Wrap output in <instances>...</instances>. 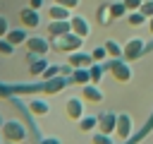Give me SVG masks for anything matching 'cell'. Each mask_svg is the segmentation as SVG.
I'll return each instance as SVG.
<instances>
[{"label":"cell","instance_id":"obj_23","mask_svg":"<svg viewBox=\"0 0 153 144\" xmlns=\"http://www.w3.org/2000/svg\"><path fill=\"white\" fill-rule=\"evenodd\" d=\"M88 72H91V82H93V84H100V79H103V74H105V65H103V62H93V65L88 67Z\"/></svg>","mask_w":153,"mask_h":144},{"label":"cell","instance_id":"obj_17","mask_svg":"<svg viewBox=\"0 0 153 144\" xmlns=\"http://www.w3.org/2000/svg\"><path fill=\"white\" fill-rule=\"evenodd\" d=\"M69 79H72L74 84L84 86V84H88V82H91V72H88V67H74V70H72V74H69Z\"/></svg>","mask_w":153,"mask_h":144},{"label":"cell","instance_id":"obj_6","mask_svg":"<svg viewBox=\"0 0 153 144\" xmlns=\"http://www.w3.org/2000/svg\"><path fill=\"white\" fill-rule=\"evenodd\" d=\"M24 46H26V50H29V53H33V55H48V53H50V48H53V46H50V41H48V38H43V36H29Z\"/></svg>","mask_w":153,"mask_h":144},{"label":"cell","instance_id":"obj_7","mask_svg":"<svg viewBox=\"0 0 153 144\" xmlns=\"http://www.w3.org/2000/svg\"><path fill=\"white\" fill-rule=\"evenodd\" d=\"M69 82H72V79H69V77H65V74H57V77H53V79H45V82H43L41 94H45V96H55V94H60Z\"/></svg>","mask_w":153,"mask_h":144},{"label":"cell","instance_id":"obj_8","mask_svg":"<svg viewBox=\"0 0 153 144\" xmlns=\"http://www.w3.org/2000/svg\"><path fill=\"white\" fill-rule=\"evenodd\" d=\"M19 24L24 26V29H38V24H41V17H38V10H33V7H24V10H19Z\"/></svg>","mask_w":153,"mask_h":144},{"label":"cell","instance_id":"obj_18","mask_svg":"<svg viewBox=\"0 0 153 144\" xmlns=\"http://www.w3.org/2000/svg\"><path fill=\"white\" fill-rule=\"evenodd\" d=\"M48 17H50V19H69V17H72V10L53 2V5L48 7Z\"/></svg>","mask_w":153,"mask_h":144},{"label":"cell","instance_id":"obj_21","mask_svg":"<svg viewBox=\"0 0 153 144\" xmlns=\"http://www.w3.org/2000/svg\"><path fill=\"white\" fill-rule=\"evenodd\" d=\"M79 130H81V132H93V130H98V115H84V118L79 120Z\"/></svg>","mask_w":153,"mask_h":144},{"label":"cell","instance_id":"obj_32","mask_svg":"<svg viewBox=\"0 0 153 144\" xmlns=\"http://www.w3.org/2000/svg\"><path fill=\"white\" fill-rule=\"evenodd\" d=\"M141 12H143L146 17H153V0H143V5H141Z\"/></svg>","mask_w":153,"mask_h":144},{"label":"cell","instance_id":"obj_3","mask_svg":"<svg viewBox=\"0 0 153 144\" xmlns=\"http://www.w3.org/2000/svg\"><path fill=\"white\" fill-rule=\"evenodd\" d=\"M5 142H14V144H22L26 139V127L19 122V120H5V125L0 127Z\"/></svg>","mask_w":153,"mask_h":144},{"label":"cell","instance_id":"obj_30","mask_svg":"<svg viewBox=\"0 0 153 144\" xmlns=\"http://www.w3.org/2000/svg\"><path fill=\"white\" fill-rule=\"evenodd\" d=\"M124 2V7L129 10V12H134V10H141V5H143V0H122Z\"/></svg>","mask_w":153,"mask_h":144},{"label":"cell","instance_id":"obj_13","mask_svg":"<svg viewBox=\"0 0 153 144\" xmlns=\"http://www.w3.org/2000/svg\"><path fill=\"white\" fill-rule=\"evenodd\" d=\"M67 62H69L72 67H91V65H93V58H91V53H84V50L79 48V50L69 53Z\"/></svg>","mask_w":153,"mask_h":144},{"label":"cell","instance_id":"obj_27","mask_svg":"<svg viewBox=\"0 0 153 144\" xmlns=\"http://www.w3.org/2000/svg\"><path fill=\"white\" fill-rule=\"evenodd\" d=\"M57 74H62V67H57V65H48L45 72L41 74V79L45 82V79H53V77H57Z\"/></svg>","mask_w":153,"mask_h":144},{"label":"cell","instance_id":"obj_2","mask_svg":"<svg viewBox=\"0 0 153 144\" xmlns=\"http://www.w3.org/2000/svg\"><path fill=\"white\" fill-rule=\"evenodd\" d=\"M50 46H53V50L69 55V53H74V50H79V48L84 46V38L76 36L74 31H67V34H62V36H55V38L50 41Z\"/></svg>","mask_w":153,"mask_h":144},{"label":"cell","instance_id":"obj_19","mask_svg":"<svg viewBox=\"0 0 153 144\" xmlns=\"http://www.w3.org/2000/svg\"><path fill=\"white\" fill-rule=\"evenodd\" d=\"M5 38H7L10 43H14V46H22V43H26L29 34H26V29H24V26H19V29H10Z\"/></svg>","mask_w":153,"mask_h":144},{"label":"cell","instance_id":"obj_11","mask_svg":"<svg viewBox=\"0 0 153 144\" xmlns=\"http://www.w3.org/2000/svg\"><path fill=\"white\" fill-rule=\"evenodd\" d=\"M69 24H72V31H74L76 36H81V38H86V36L91 34V24H88V19L81 17V14H72V17H69Z\"/></svg>","mask_w":153,"mask_h":144},{"label":"cell","instance_id":"obj_22","mask_svg":"<svg viewBox=\"0 0 153 144\" xmlns=\"http://www.w3.org/2000/svg\"><path fill=\"white\" fill-rule=\"evenodd\" d=\"M146 22H148V17H146L141 10L127 12V24H129V26H141V24H146Z\"/></svg>","mask_w":153,"mask_h":144},{"label":"cell","instance_id":"obj_20","mask_svg":"<svg viewBox=\"0 0 153 144\" xmlns=\"http://www.w3.org/2000/svg\"><path fill=\"white\" fill-rule=\"evenodd\" d=\"M103 46H105V50H108V58H122V53H124V46L117 43L115 38H108Z\"/></svg>","mask_w":153,"mask_h":144},{"label":"cell","instance_id":"obj_33","mask_svg":"<svg viewBox=\"0 0 153 144\" xmlns=\"http://www.w3.org/2000/svg\"><path fill=\"white\" fill-rule=\"evenodd\" d=\"M55 2H57V5H62V7H69V10H76L81 0H55Z\"/></svg>","mask_w":153,"mask_h":144},{"label":"cell","instance_id":"obj_35","mask_svg":"<svg viewBox=\"0 0 153 144\" xmlns=\"http://www.w3.org/2000/svg\"><path fill=\"white\" fill-rule=\"evenodd\" d=\"M29 7H33V10H41V7H43V0H29Z\"/></svg>","mask_w":153,"mask_h":144},{"label":"cell","instance_id":"obj_9","mask_svg":"<svg viewBox=\"0 0 153 144\" xmlns=\"http://www.w3.org/2000/svg\"><path fill=\"white\" fill-rule=\"evenodd\" d=\"M115 127H117V113H98V130L105 132V134H115Z\"/></svg>","mask_w":153,"mask_h":144},{"label":"cell","instance_id":"obj_14","mask_svg":"<svg viewBox=\"0 0 153 144\" xmlns=\"http://www.w3.org/2000/svg\"><path fill=\"white\" fill-rule=\"evenodd\" d=\"M67 31H72L69 19H50V24H48V36H50V38L62 36V34H67Z\"/></svg>","mask_w":153,"mask_h":144},{"label":"cell","instance_id":"obj_39","mask_svg":"<svg viewBox=\"0 0 153 144\" xmlns=\"http://www.w3.org/2000/svg\"><path fill=\"white\" fill-rule=\"evenodd\" d=\"M5 144H14V142H5Z\"/></svg>","mask_w":153,"mask_h":144},{"label":"cell","instance_id":"obj_5","mask_svg":"<svg viewBox=\"0 0 153 144\" xmlns=\"http://www.w3.org/2000/svg\"><path fill=\"white\" fill-rule=\"evenodd\" d=\"M84 98L81 96H69L67 98V103H65V115L69 118V120H74V122H79L86 113H84Z\"/></svg>","mask_w":153,"mask_h":144},{"label":"cell","instance_id":"obj_38","mask_svg":"<svg viewBox=\"0 0 153 144\" xmlns=\"http://www.w3.org/2000/svg\"><path fill=\"white\" fill-rule=\"evenodd\" d=\"M2 125H5V120H2V115H0V127H2Z\"/></svg>","mask_w":153,"mask_h":144},{"label":"cell","instance_id":"obj_37","mask_svg":"<svg viewBox=\"0 0 153 144\" xmlns=\"http://www.w3.org/2000/svg\"><path fill=\"white\" fill-rule=\"evenodd\" d=\"M0 144H5V137H2V132H0Z\"/></svg>","mask_w":153,"mask_h":144},{"label":"cell","instance_id":"obj_25","mask_svg":"<svg viewBox=\"0 0 153 144\" xmlns=\"http://www.w3.org/2000/svg\"><path fill=\"white\" fill-rule=\"evenodd\" d=\"M110 12H112V19H122V17H127V7H124V2L120 0V2H110Z\"/></svg>","mask_w":153,"mask_h":144},{"label":"cell","instance_id":"obj_34","mask_svg":"<svg viewBox=\"0 0 153 144\" xmlns=\"http://www.w3.org/2000/svg\"><path fill=\"white\" fill-rule=\"evenodd\" d=\"M38 144H62V142H60L57 137H43V139H41Z\"/></svg>","mask_w":153,"mask_h":144},{"label":"cell","instance_id":"obj_28","mask_svg":"<svg viewBox=\"0 0 153 144\" xmlns=\"http://www.w3.org/2000/svg\"><path fill=\"white\" fill-rule=\"evenodd\" d=\"M91 58H93V62H103V60L108 58V50H105V46H98V48H93V50H91Z\"/></svg>","mask_w":153,"mask_h":144},{"label":"cell","instance_id":"obj_10","mask_svg":"<svg viewBox=\"0 0 153 144\" xmlns=\"http://www.w3.org/2000/svg\"><path fill=\"white\" fill-rule=\"evenodd\" d=\"M134 130V122H131V115L129 113H117V127H115V134L120 139H127Z\"/></svg>","mask_w":153,"mask_h":144},{"label":"cell","instance_id":"obj_1","mask_svg":"<svg viewBox=\"0 0 153 144\" xmlns=\"http://www.w3.org/2000/svg\"><path fill=\"white\" fill-rule=\"evenodd\" d=\"M103 65H105V72H110L115 82H120V84L131 82V67H129V60H124V58H108Z\"/></svg>","mask_w":153,"mask_h":144},{"label":"cell","instance_id":"obj_24","mask_svg":"<svg viewBox=\"0 0 153 144\" xmlns=\"http://www.w3.org/2000/svg\"><path fill=\"white\" fill-rule=\"evenodd\" d=\"M110 22H112L110 5H100V7H98V24H100V26H108Z\"/></svg>","mask_w":153,"mask_h":144},{"label":"cell","instance_id":"obj_4","mask_svg":"<svg viewBox=\"0 0 153 144\" xmlns=\"http://www.w3.org/2000/svg\"><path fill=\"white\" fill-rule=\"evenodd\" d=\"M143 53H146V41H143L141 36H131V38L124 43V53H122V58L129 60V62H134V60L143 58Z\"/></svg>","mask_w":153,"mask_h":144},{"label":"cell","instance_id":"obj_15","mask_svg":"<svg viewBox=\"0 0 153 144\" xmlns=\"http://www.w3.org/2000/svg\"><path fill=\"white\" fill-rule=\"evenodd\" d=\"M29 110H31L33 115H38V118H45V115L50 113V103H48L45 98H31V101H29Z\"/></svg>","mask_w":153,"mask_h":144},{"label":"cell","instance_id":"obj_16","mask_svg":"<svg viewBox=\"0 0 153 144\" xmlns=\"http://www.w3.org/2000/svg\"><path fill=\"white\" fill-rule=\"evenodd\" d=\"M48 65H50V62L45 60V55H36V58L29 62V74H31V77H41Z\"/></svg>","mask_w":153,"mask_h":144},{"label":"cell","instance_id":"obj_31","mask_svg":"<svg viewBox=\"0 0 153 144\" xmlns=\"http://www.w3.org/2000/svg\"><path fill=\"white\" fill-rule=\"evenodd\" d=\"M7 31H10V22H7V17H2V14H0V38H5V36H7Z\"/></svg>","mask_w":153,"mask_h":144},{"label":"cell","instance_id":"obj_29","mask_svg":"<svg viewBox=\"0 0 153 144\" xmlns=\"http://www.w3.org/2000/svg\"><path fill=\"white\" fill-rule=\"evenodd\" d=\"M14 48H17L14 43H10L7 38H0V55H12Z\"/></svg>","mask_w":153,"mask_h":144},{"label":"cell","instance_id":"obj_36","mask_svg":"<svg viewBox=\"0 0 153 144\" xmlns=\"http://www.w3.org/2000/svg\"><path fill=\"white\" fill-rule=\"evenodd\" d=\"M146 24H148V31H151V36H153V17H148V22H146Z\"/></svg>","mask_w":153,"mask_h":144},{"label":"cell","instance_id":"obj_12","mask_svg":"<svg viewBox=\"0 0 153 144\" xmlns=\"http://www.w3.org/2000/svg\"><path fill=\"white\" fill-rule=\"evenodd\" d=\"M79 96H81L86 103H100V101H103V91H100V89H98V84H93V82L84 84Z\"/></svg>","mask_w":153,"mask_h":144},{"label":"cell","instance_id":"obj_26","mask_svg":"<svg viewBox=\"0 0 153 144\" xmlns=\"http://www.w3.org/2000/svg\"><path fill=\"white\" fill-rule=\"evenodd\" d=\"M91 144H115V142H112L110 134H105V132H100V130H98V132L93 130V134H91Z\"/></svg>","mask_w":153,"mask_h":144}]
</instances>
